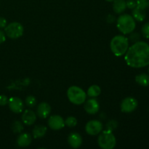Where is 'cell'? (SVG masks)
Here are the masks:
<instances>
[{"label": "cell", "mask_w": 149, "mask_h": 149, "mask_svg": "<svg viewBox=\"0 0 149 149\" xmlns=\"http://www.w3.org/2000/svg\"><path fill=\"white\" fill-rule=\"evenodd\" d=\"M47 132V127L43 125H36L33 129V136L35 139L43 138Z\"/></svg>", "instance_id": "obj_18"}, {"label": "cell", "mask_w": 149, "mask_h": 149, "mask_svg": "<svg viewBox=\"0 0 149 149\" xmlns=\"http://www.w3.org/2000/svg\"><path fill=\"white\" fill-rule=\"evenodd\" d=\"M110 47L111 50L116 56H122L129 48V39L122 35L115 36L111 41Z\"/></svg>", "instance_id": "obj_2"}, {"label": "cell", "mask_w": 149, "mask_h": 149, "mask_svg": "<svg viewBox=\"0 0 149 149\" xmlns=\"http://www.w3.org/2000/svg\"><path fill=\"white\" fill-rule=\"evenodd\" d=\"M9 99L4 95H0V106H3L5 105L8 104Z\"/></svg>", "instance_id": "obj_29"}, {"label": "cell", "mask_w": 149, "mask_h": 149, "mask_svg": "<svg viewBox=\"0 0 149 149\" xmlns=\"http://www.w3.org/2000/svg\"><path fill=\"white\" fill-rule=\"evenodd\" d=\"M32 137L29 133H22L18 136L17 139V144L21 148L27 147L31 143Z\"/></svg>", "instance_id": "obj_15"}, {"label": "cell", "mask_w": 149, "mask_h": 149, "mask_svg": "<svg viewBox=\"0 0 149 149\" xmlns=\"http://www.w3.org/2000/svg\"><path fill=\"white\" fill-rule=\"evenodd\" d=\"M113 10L116 14H122L127 8L125 0H114L113 1Z\"/></svg>", "instance_id": "obj_16"}, {"label": "cell", "mask_w": 149, "mask_h": 149, "mask_svg": "<svg viewBox=\"0 0 149 149\" xmlns=\"http://www.w3.org/2000/svg\"><path fill=\"white\" fill-rule=\"evenodd\" d=\"M12 130L14 133H20L23 130V124L20 121H15L12 125Z\"/></svg>", "instance_id": "obj_21"}, {"label": "cell", "mask_w": 149, "mask_h": 149, "mask_svg": "<svg viewBox=\"0 0 149 149\" xmlns=\"http://www.w3.org/2000/svg\"><path fill=\"white\" fill-rule=\"evenodd\" d=\"M6 40V34L2 30H0V44H2Z\"/></svg>", "instance_id": "obj_32"}, {"label": "cell", "mask_w": 149, "mask_h": 149, "mask_svg": "<svg viewBox=\"0 0 149 149\" xmlns=\"http://www.w3.org/2000/svg\"><path fill=\"white\" fill-rule=\"evenodd\" d=\"M132 16L136 21L142 22L146 19V11L144 10H142V9L136 7L132 10Z\"/></svg>", "instance_id": "obj_17"}, {"label": "cell", "mask_w": 149, "mask_h": 149, "mask_svg": "<svg viewBox=\"0 0 149 149\" xmlns=\"http://www.w3.org/2000/svg\"><path fill=\"white\" fill-rule=\"evenodd\" d=\"M67 97L74 105L83 104L86 101V93L77 86H71L67 90Z\"/></svg>", "instance_id": "obj_5"}, {"label": "cell", "mask_w": 149, "mask_h": 149, "mask_svg": "<svg viewBox=\"0 0 149 149\" xmlns=\"http://www.w3.org/2000/svg\"><path fill=\"white\" fill-rule=\"evenodd\" d=\"M127 7L130 10H133L134 8L137 7V4L135 0H127L126 1Z\"/></svg>", "instance_id": "obj_28"}, {"label": "cell", "mask_w": 149, "mask_h": 149, "mask_svg": "<svg viewBox=\"0 0 149 149\" xmlns=\"http://www.w3.org/2000/svg\"><path fill=\"white\" fill-rule=\"evenodd\" d=\"M7 26V20L4 17H0V29H4Z\"/></svg>", "instance_id": "obj_30"}, {"label": "cell", "mask_w": 149, "mask_h": 149, "mask_svg": "<svg viewBox=\"0 0 149 149\" xmlns=\"http://www.w3.org/2000/svg\"><path fill=\"white\" fill-rule=\"evenodd\" d=\"M137 7L146 10L149 7V0H135Z\"/></svg>", "instance_id": "obj_24"}, {"label": "cell", "mask_w": 149, "mask_h": 149, "mask_svg": "<svg viewBox=\"0 0 149 149\" xmlns=\"http://www.w3.org/2000/svg\"><path fill=\"white\" fill-rule=\"evenodd\" d=\"M106 1H109V2H111V1H113L114 0H106Z\"/></svg>", "instance_id": "obj_33"}, {"label": "cell", "mask_w": 149, "mask_h": 149, "mask_svg": "<svg viewBox=\"0 0 149 149\" xmlns=\"http://www.w3.org/2000/svg\"><path fill=\"white\" fill-rule=\"evenodd\" d=\"M138 100L132 97H127L121 103V111L124 113H131L138 107Z\"/></svg>", "instance_id": "obj_7"}, {"label": "cell", "mask_w": 149, "mask_h": 149, "mask_svg": "<svg viewBox=\"0 0 149 149\" xmlns=\"http://www.w3.org/2000/svg\"><path fill=\"white\" fill-rule=\"evenodd\" d=\"M51 113V106L45 102L39 103L36 109V114L41 119H46Z\"/></svg>", "instance_id": "obj_12"}, {"label": "cell", "mask_w": 149, "mask_h": 149, "mask_svg": "<svg viewBox=\"0 0 149 149\" xmlns=\"http://www.w3.org/2000/svg\"><path fill=\"white\" fill-rule=\"evenodd\" d=\"M148 73H149V68H148Z\"/></svg>", "instance_id": "obj_34"}, {"label": "cell", "mask_w": 149, "mask_h": 149, "mask_svg": "<svg viewBox=\"0 0 149 149\" xmlns=\"http://www.w3.org/2000/svg\"><path fill=\"white\" fill-rule=\"evenodd\" d=\"M23 26L17 22H13L4 28V33L9 38L16 39L22 36L23 33Z\"/></svg>", "instance_id": "obj_6"}, {"label": "cell", "mask_w": 149, "mask_h": 149, "mask_svg": "<svg viewBox=\"0 0 149 149\" xmlns=\"http://www.w3.org/2000/svg\"><path fill=\"white\" fill-rule=\"evenodd\" d=\"M100 93H101V89L96 84L90 86L87 90V95L90 97H97Z\"/></svg>", "instance_id": "obj_20"}, {"label": "cell", "mask_w": 149, "mask_h": 149, "mask_svg": "<svg viewBox=\"0 0 149 149\" xmlns=\"http://www.w3.org/2000/svg\"><path fill=\"white\" fill-rule=\"evenodd\" d=\"M116 20V17L113 15H109L106 17V21L109 23H113Z\"/></svg>", "instance_id": "obj_31"}, {"label": "cell", "mask_w": 149, "mask_h": 149, "mask_svg": "<svg viewBox=\"0 0 149 149\" xmlns=\"http://www.w3.org/2000/svg\"><path fill=\"white\" fill-rule=\"evenodd\" d=\"M129 34H130V36H129L130 41H131L132 42H134V43L138 42L140 38H141V35H140L138 33H137V32L132 31L130 33H129Z\"/></svg>", "instance_id": "obj_27"}, {"label": "cell", "mask_w": 149, "mask_h": 149, "mask_svg": "<svg viewBox=\"0 0 149 149\" xmlns=\"http://www.w3.org/2000/svg\"><path fill=\"white\" fill-rule=\"evenodd\" d=\"M9 108L10 110L15 113H20L24 109V103L23 100L17 97H12L8 100Z\"/></svg>", "instance_id": "obj_9"}, {"label": "cell", "mask_w": 149, "mask_h": 149, "mask_svg": "<svg viewBox=\"0 0 149 149\" xmlns=\"http://www.w3.org/2000/svg\"><path fill=\"white\" fill-rule=\"evenodd\" d=\"M26 105L29 108H33L36 105V99L34 96L33 95H29L26 97V100H25Z\"/></svg>", "instance_id": "obj_22"}, {"label": "cell", "mask_w": 149, "mask_h": 149, "mask_svg": "<svg viewBox=\"0 0 149 149\" xmlns=\"http://www.w3.org/2000/svg\"><path fill=\"white\" fill-rule=\"evenodd\" d=\"M116 26L120 32L124 34H129L135 30L136 23L132 15L123 14L119 16L116 20Z\"/></svg>", "instance_id": "obj_3"}, {"label": "cell", "mask_w": 149, "mask_h": 149, "mask_svg": "<svg viewBox=\"0 0 149 149\" xmlns=\"http://www.w3.org/2000/svg\"><path fill=\"white\" fill-rule=\"evenodd\" d=\"M125 60L132 68H143L149 65V45L146 42L138 41L128 48Z\"/></svg>", "instance_id": "obj_1"}, {"label": "cell", "mask_w": 149, "mask_h": 149, "mask_svg": "<svg viewBox=\"0 0 149 149\" xmlns=\"http://www.w3.org/2000/svg\"><path fill=\"white\" fill-rule=\"evenodd\" d=\"M36 120V114L30 109H27L23 112L22 115V122L28 126L33 125Z\"/></svg>", "instance_id": "obj_14"}, {"label": "cell", "mask_w": 149, "mask_h": 149, "mask_svg": "<svg viewBox=\"0 0 149 149\" xmlns=\"http://www.w3.org/2000/svg\"><path fill=\"white\" fill-rule=\"evenodd\" d=\"M135 81L142 87H148L149 85V75L143 73L135 77Z\"/></svg>", "instance_id": "obj_19"}, {"label": "cell", "mask_w": 149, "mask_h": 149, "mask_svg": "<svg viewBox=\"0 0 149 149\" xmlns=\"http://www.w3.org/2000/svg\"><path fill=\"white\" fill-rule=\"evenodd\" d=\"M97 143L103 149H113L116 144V140L113 132L108 130L101 131L97 138Z\"/></svg>", "instance_id": "obj_4"}, {"label": "cell", "mask_w": 149, "mask_h": 149, "mask_svg": "<svg viewBox=\"0 0 149 149\" xmlns=\"http://www.w3.org/2000/svg\"><path fill=\"white\" fill-rule=\"evenodd\" d=\"M84 103V110L89 114H95L98 112L99 109H100V105H99L98 101L93 97L87 100Z\"/></svg>", "instance_id": "obj_11"}, {"label": "cell", "mask_w": 149, "mask_h": 149, "mask_svg": "<svg viewBox=\"0 0 149 149\" xmlns=\"http://www.w3.org/2000/svg\"><path fill=\"white\" fill-rule=\"evenodd\" d=\"M68 143L71 148H78L82 144V138L77 132H71L68 137Z\"/></svg>", "instance_id": "obj_13"}, {"label": "cell", "mask_w": 149, "mask_h": 149, "mask_svg": "<svg viewBox=\"0 0 149 149\" xmlns=\"http://www.w3.org/2000/svg\"><path fill=\"white\" fill-rule=\"evenodd\" d=\"M103 124L98 120H90L86 124L85 130L88 135H97L103 130Z\"/></svg>", "instance_id": "obj_8"}, {"label": "cell", "mask_w": 149, "mask_h": 149, "mask_svg": "<svg viewBox=\"0 0 149 149\" xmlns=\"http://www.w3.org/2000/svg\"><path fill=\"white\" fill-rule=\"evenodd\" d=\"M65 125L68 126V127H74L77 125V119L74 116H69L65 120H64Z\"/></svg>", "instance_id": "obj_23"}, {"label": "cell", "mask_w": 149, "mask_h": 149, "mask_svg": "<svg viewBox=\"0 0 149 149\" xmlns=\"http://www.w3.org/2000/svg\"><path fill=\"white\" fill-rule=\"evenodd\" d=\"M48 126L53 130H59L65 126L64 119L59 115H53L48 120Z\"/></svg>", "instance_id": "obj_10"}, {"label": "cell", "mask_w": 149, "mask_h": 149, "mask_svg": "<svg viewBox=\"0 0 149 149\" xmlns=\"http://www.w3.org/2000/svg\"><path fill=\"white\" fill-rule=\"evenodd\" d=\"M118 127V122L116 120H111L106 124V128L108 130H110L113 132L114 130H116Z\"/></svg>", "instance_id": "obj_25"}, {"label": "cell", "mask_w": 149, "mask_h": 149, "mask_svg": "<svg viewBox=\"0 0 149 149\" xmlns=\"http://www.w3.org/2000/svg\"><path fill=\"white\" fill-rule=\"evenodd\" d=\"M141 33L143 36L146 39H149V22L146 23L141 29Z\"/></svg>", "instance_id": "obj_26"}]
</instances>
